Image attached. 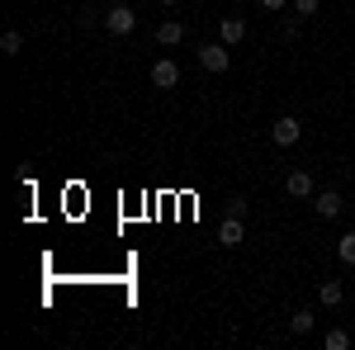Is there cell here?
Listing matches in <instances>:
<instances>
[{
	"label": "cell",
	"mask_w": 355,
	"mask_h": 350,
	"mask_svg": "<svg viewBox=\"0 0 355 350\" xmlns=\"http://www.w3.org/2000/svg\"><path fill=\"white\" fill-rule=\"evenodd\" d=\"M100 24H105V33H110V38H128V33H137V10L128 5V0H114L110 10H105V19H100Z\"/></svg>",
	"instance_id": "6da1fadb"
},
{
	"label": "cell",
	"mask_w": 355,
	"mask_h": 350,
	"mask_svg": "<svg viewBox=\"0 0 355 350\" xmlns=\"http://www.w3.org/2000/svg\"><path fill=\"white\" fill-rule=\"evenodd\" d=\"M199 67H204L209 76H223V71L232 67V48L218 43V38H214V43H199Z\"/></svg>",
	"instance_id": "7a4b0ae2"
},
{
	"label": "cell",
	"mask_w": 355,
	"mask_h": 350,
	"mask_svg": "<svg viewBox=\"0 0 355 350\" xmlns=\"http://www.w3.org/2000/svg\"><path fill=\"white\" fill-rule=\"evenodd\" d=\"M299 137H303V123L294 119V114H279L270 123V142L275 147H299Z\"/></svg>",
	"instance_id": "3957f363"
},
{
	"label": "cell",
	"mask_w": 355,
	"mask_h": 350,
	"mask_svg": "<svg viewBox=\"0 0 355 350\" xmlns=\"http://www.w3.org/2000/svg\"><path fill=\"white\" fill-rule=\"evenodd\" d=\"M152 85H157V90H175V85H180V62L157 57V62H152Z\"/></svg>",
	"instance_id": "277c9868"
},
{
	"label": "cell",
	"mask_w": 355,
	"mask_h": 350,
	"mask_svg": "<svg viewBox=\"0 0 355 350\" xmlns=\"http://www.w3.org/2000/svg\"><path fill=\"white\" fill-rule=\"evenodd\" d=\"M185 38H190V24H185V19H162V24H157V43H162V48H180Z\"/></svg>",
	"instance_id": "5b68a950"
},
{
	"label": "cell",
	"mask_w": 355,
	"mask_h": 350,
	"mask_svg": "<svg viewBox=\"0 0 355 350\" xmlns=\"http://www.w3.org/2000/svg\"><path fill=\"white\" fill-rule=\"evenodd\" d=\"M341 209H346V199H341L336 189H318V194H313V213L318 218H341Z\"/></svg>",
	"instance_id": "8992f818"
},
{
	"label": "cell",
	"mask_w": 355,
	"mask_h": 350,
	"mask_svg": "<svg viewBox=\"0 0 355 350\" xmlns=\"http://www.w3.org/2000/svg\"><path fill=\"white\" fill-rule=\"evenodd\" d=\"M242 38H246V19H242V15H223V19H218V43L237 48Z\"/></svg>",
	"instance_id": "52a82bcc"
},
{
	"label": "cell",
	"mask_w": 355,
	"mask_h": 350,
	"mask_svg": "<svg viewBox=\"0 0 355 350\" xmlns=\"http://www.w3.org/2000/svg\"><path fill=\"white\" fill-rule=\"evenodd\" d=\"M284 194H289V199H313V194H318V189H313V175H308V170H289V175H284Z\"/></svg>",
	"instance_id": "ba28073f"
},
{
	"label": "cell",
	"mask_w": 355,
	"mask_h": 350,
	"mask_svg": "<svg viewBox=\"0 0 355 350\" xmlns=\"http://www.w3.org/2000/svg\"><path fill=\"white\" fill-rule=\"evenodd\" d=\"M242 242H246V222L242 218H223L218 222V246L232 251V246H242Z\"/></svg>",
	"instance_id": "9c48e42d"
},
{
	"label": "cell",
	"mask_w": 355,
	"mask_h": 350,
	"mask_svg": "<svg viewBox=\"0 0 355 350\" xmlns=\"http://www.w3.org/2000/svg\"><path fill=\"white\" fill-rule=\"evenodd\" d=\"M318 303L336 313V308L346 303V284H341V279H322V284H318Z\"/></svg>",
	"instance_id": "30bf717a"
},
{
	"label": "cell",
	"mask_w": 355,
	"mask_h": 350,
	"mask_svg": "<svg viewBox=\"0 0 355 350\" xmlns=\"http://www.w3.org/2000/svg\"><path fill=\"white\" fill-rule=\"evenodd\" d=\"M313 326H318V313H313V308H299V313L289 317V331H294V336H308Z\"/></svg>",
	"instance_id": "8fae6325"
},
{
	"label": "cell",
	"mask_w": 355,
	"mask_h": 350,
	"mask_svg": "<svg viewBox=\"0 0 355 350\" xmlns=\"http://www.w3.org/2000/svg\"><path fill=\"white\" fill-rule=\"evenodd\" d=\"M0 53L19 57V53H24V33H19V28H5V33H0Z\"/></svg>",
	"instance_id": "7c38bea8"
},
{
	"label": "cell",
	"mask_w": 355,
	"mask_h": 350,
	"mask_svg": "<svg viewBox=\"0 0 355 350\" xmlns=\"http://www.w3.org/2000/svg\"><path fill=\"white\" fill-rule=\"evenodd\" d=\"M322 350H351V331H341V326H331L327 336H322Z\"/></svg>",
	"instance_id": "4fadbf2b"
},
{
	"label": "cell",
	"mask_w": 355,
	"mask_h": 350,
	"mask_svg": "<svg viewBox=\"0 0 355 350\" xmlns=\"http://www.w3.org/2000/svg\"><path fill=\"white\" fill-rule=\"evenodd\" d=\"M336 261H341V265H355V232H346V237L336 242Z\"/></svg>",
	"instance_id": "5bb4252c"
},
{
	"label": "cell",
	"mask_w": 355,
	"mask_h": 350,
	"mask_svg": "<svg viewBox=\"0 0 355 350\" xmlns=\"http://www.w3.org/2000/svg\"><path fill=\"white\" fill-rule=\"evenodd\" d=\"M289 5H294V15H299V19H313L322 0H289Z\"/></svg>",
	"instance_id": "9a60e30c"
},
{
	"label": "cell",
	"mask_w": 355,
	"mask_h": 350,
	"mask_svg": "<svg viewBox=\"0 0 355 350\" xmlns=\"http://www.w3.org/2000/svg\"><path fill=\"white\" fill-rule=\"evenodd\" d=\"M251 213V204H246L242 194H232V199H227V218H246Z\"/></svg>",
	"instance_id": "2e32d148"
},
{
	"label": "cell",
	"mask_w": 355,
	"mask_h": 350,
	"mask_svg": "<svg viewBox=\"0 0 355 350\" xmlns=\"http://www.w3.org/2000/svg\"><path fill=\"white\" fill-rule=\"evenodd\" d=\"M261 5H266V10H284L289 0H261Z\"/></svg>",
	"instance_id": "e0dca14e"
},
{
	"label": "cell",
	"mask_w": 355,
	"mask_h": 350,
	"mask_svg": "<svg viewBox=\"0 0 355 350\" xmlns=\"http://www.w3.org/2000/svg\"><path fill=\"white\" fill-rule=\"evenodd\" d=\"M175 5H180V0H162V10H175Z\"/></svg>",
	"instance_id": "ac0fdd59"
}]
</instances>
